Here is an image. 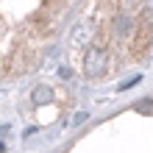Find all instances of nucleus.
Returning <instances> with one entry per match:
<instances>
[{"instance_id": "obj_1", "label": "nucleus", "mask_w": 153, "mask_h": 153, "mask_svg": "<svg viewBox=\"0 0 153 153\" xmlns=\"http://www.w3.org/2000/svg\"><path fill=\"white\" fill-rule=\"evenodd\" d=\"M103 70H106V48L95 45V48H89L86 56H84V73L89 78H97V75H103Z\"/></svg>"}, {"instance_id": "obj_2", "label": "nucleus", "mask_w": 153, "mask_h": 153, "mask_svg": "<svg viewBox=\"0 0 153 153\" xmlns=\"http://www.w3.org/2000/svg\"><path fill=\"white\" fill-rule=\"evenodd\" d=\"M137 111L139 114H153V100H139L137 103Z\"/></svg>"}, {"instance_id": "obj_4", "label": "nucleus", "mask_w": 153, "mask_h": 153, "mask_svg": "<svg viewBox=\"0 0 153 153\" xmlns=\"http://www.w3.org/2000/svg\"><path fill=\"white\" fill-rule=\"evenodd\" d=\"M0 153H3V142H0Z\"/></svg>"}, {"instance_id": "obj_3", "label": "nucleus", "mask_w": 153, "mask_h": 153, "mask_svg": "<svg viewBox=\"0 0 153 153\" xmlns=\"http://www.w3.org/2000/svg\"><path fill=\"white\" fill-rule=\"evenodd\" d=\"M33 100H36V103H48V100H50V89L39 86V89H36V97H33Z\"/></svg>"}]
</instances>
